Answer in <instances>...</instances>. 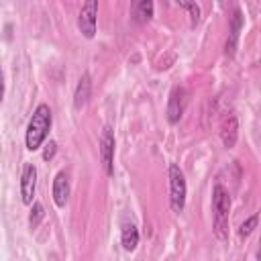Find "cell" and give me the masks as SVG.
Wrapping results in <instances>:
<instances>
[{
  "label": "cell",
  "instance_id": "obj_17",
  "mask_svg": "<svg viewBox=\"0 0 261 261\" xmlns=\"http://www.w3.org/2000/svg\"><path fill=\"white\" fill-rule=\"evenodd\" d=\"M55 153H57V143H55V141L45 143V149H43V159H45V161H51V159L55 157Z\"/></svg>",
  "mask_w": 261,
  "mask_h": 261
},
{
  "label": "cell",
  "instance_id": "obj_18",
  "mask_svg": "<svg viewBox=\"0 0 261 261\" xmlns=\"http://www.w3.org/2000/svg\"><path fill=\"white\" fill-rule=\"evenodd\" d=\"M4 100V73H2V67H0V102Z\"/></svg>",
  "mask_w": 261,
  "mask_h": 261
},
{
  "label": "cell",
  "instance_id": "obj_14",
  "mask_svg": "<svg viewBox=\"0 0 261 261\" xmlns=\"http://www.w3.org/2000/svg\"><path fill=\"white\" fill-rule=\"evenodd\" d=\"M43 216H45L43 204H41V202H33V208H31V214H29V226H31V228H37L39 222L43 220Z\"/></svg>",
  "mask_w": 261,
  "mask_h": 261
},
{
  "label": "cell",
  "instance_id": "obj_12",
  "mask_svg": "<svg viewBox=\"0 0 261 261\" xmlns=\"http://www.w3.org/2000/svg\"><path fill=\"white\" fill-rule=\"evenodd\" d=\"M120 243L124 251H135L139 245V230L135 224H124L122 226V234H120Z\"/></svg>",
  "mask_w": 261,
  "mask_h": 261
},
{
  "label": "cell",
  "instance_id": "obj_13",
  "mask_svg": "<svg viewBox=\"0 0 261 261\" xmlns=\"http://www.w3.org/2000/svg\"><path fill=\"white\" fill-rule=\"evenodd\" d=\"M153 8H155V6H153L151 0H141V2H137V4H135V12H133V14H135V20L141 22V24H143V22H149L151 16H153Z\"/></svg>",
  "mask_w": 261,
  "mask_h": 261
},
{
  "label": "cell",
  "instance_id": "obj_15",
  "mask_svg": "<svg viewBox=\"0 0 261 261\" xmlns=\"http://www.w3.org/2000/svg\"><path fill=\"white\" fill-rule=\"evenodd\" d=\"M257 220H259V216L257 214H253V216H249L241 226H239V237L241 239H245V237H249L253 230H255V226H257Z\"/></svg>",
  "mask_w": 261,
  "mask_h": 261
},
{
  "label": "cell",
  "instance_id": "obj_1",
  "mask_svg": "<svg viewBox=\"0 0 261 261\" xmlns=\"http://www.w3.org/2000/svg\"><path fill=\"white\" fill-rule=\"evenodd\" d=\"M51 108L47 104H39L29 120V126H27V135H24V143H27V149L29 151H37L41 149V145L45 143L47 135H49V128H51Z\"/></svg>",
  "mask_w": 261,
  "mask_h": 261
},
{
  "label": "cell",
  "instance_id": "obj_10",
  "mask_svg": "<svg viewBox=\"0 0 261 261\" xmlns=\"http://www.w3.org/2000/svg\"><path fill=\"white\" fill-rule=\"evenodd\" d=\"M67 198H69V179H67L65 171H59L53 179V202L61 208V206H65Z\"/></svg>",
  "mask_w": 261,
  "mask_h": 261
},
{
  "label": "cell",
  "instance_id": "obj_9",
  "mask_svg": "<svg viewBox=\"0 0 261 261\" xmlns=\"http://www.w3.org/2000/svg\"><path fill=\"white\" fill-rule=\"evenodd\" d=\"M243 29V14L241 10L237 8L232 12V18H230V33H228V39H226V45H224V53L228 57H232L237 53V45H239V33Z\"/></svg>",
  "mask_w": 261,
  "mask_h": 261
},
{
  "label": "cell",
  "instance_id": "obj_11",
  "mask_svg": "<svg viewBox=\"0 0 261 261\" xmlns=\"http://www.w3.org/2000/svg\"><path fill=\"white\" fill-rule=\"evenodd\" d=\"M90 90H92V82H90V73H84L75 86V92H73V108L75 110H82L86 104H88V98H90Z\"/></svg>",
  "mask_w": 261,
  "mask_h": 261
},
{
  "label": "cell",
  "instance_id": "obj_8",
  "mask_svg": "<svg viewBox=\"0 0 261 261\" xmlns=\"http://www.w3.org/2000/svg\"><path fill=\"white\" fill-rule=\"evenodd\" d=\"M220 139H222V145L226 149H232L237 139H239V120H237V114L228 112L220 124Z\"/></svg>",
  "mask_w": 261,
  "mask_h": 261
},
{
  "label": "cell",
  "instance_id": "obj_3",
  "mask_svg": "<svg viewBox=\"0 0 261 261\" xmlns=\"http://www.w3.org/2000/svg\"><path fill=\"white\" fill-rule=\"evenodd\" d=\"M186 177H184V171L179 169V165L171 163L169 165V206L173 212H181L184 206H186Z\"/></svg>",
  "mask_w": 261,
  "mask_h": 261
},
{
  "label": "cell",
  "instance_id": "obj_16",
  "mask_svg": "<svg viewBox=\"0 0 261 261\" xmlns=\"http://www.w3.org/2000/svg\"><path fill=\"white\" fill-rule=\"evenodd\" d=\"M181 6L190 12V27H196L200 22V6L196 2H181Z\"/></svg>",
  "mask_w": 261,
  "mask_h": 261
},
{
  "label": "cell",
  "instance_id": "obj_7",
  "mask_svg": "<svg viewBox=\"0 0 261 261\" xmlns=\"http://www.w3.org/2000/svg\"><path fill=\"white\" fill-rule=\"evenodd\" d=\"M35 186H37V167L33 163H24L22 175H20V200H22V204H27V206L33 204Z\"/></svg>",
  "mask_w": 261,
  "mask_h": 261
},
{
  "label": "cell",
  "instance_id": "obj_6",
  "mask_svg": "<svg viewBox=\"0 0 261 261\" xmlns=\"http://www.w3.org/2000/svg\"><path fill=\"white\" fill-rule=\"evenodd\" d=\"M186 100H188V92L186 88L181 86H175L169 94V100H167V120L171 124L179 122L181 114H184V108H186Z\"/></svg>",
  "mask_w": 261,
  "mask_h": 261
},
{
  "label": "cell",
  "instance_id": "obj_2",
  "mask_svg": "<svg viewBox=\"0 0 261 261\" xmlns=\"http://www.w3.org/2000/svg\"><path fill=\"white\" fill-rule=\"evenodd\" d=\"M212 212H214V234L218 241H226L228 237V212H230V196L222 184L212 188Z\"/></svg>",
  "mask_w": 261,
  "mask_h": 261
},
{
  "label": "cell",
  "instance_id": "obj_4",
  "mask_svg": "<svg viewBox=\"0 0 261 261\" xmlns=\"http://www.w3.org/2000/svg\"><path fill=\"white\" fill-rule=\"evenodd\" d=\"M100 161L104 173L114 175V133L110 126H104L100 135Z\"/></svg>",
  "mask_w": 261,
  "mask_h": 261
},
{
  "label": "cell",
  "instance_id": "obj_5",
  "mask_svg": "<svg viewBox=\"0 0 261 261\" xmlns=\"http://www.w3.org/2000/svg\"><path fill=\"white\" fill-rule=\"evenodd\" d=\"M96 16H98V2L96 0L86 2L77 16V27L86 39H94L96 35Z\"/></svg>",
  "mask_w": 261,
  "mask_h": 261
}]
</instances>
